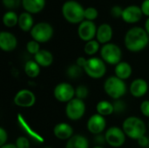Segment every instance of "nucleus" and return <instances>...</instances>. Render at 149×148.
Wrapping results in <instances>:
<instances>
[{
    "label": "nucleus",
    "mask_w": 149,
    "mask_h": 148,
    "mask_svg": "<svg viewBox=\"0 0 149 148\" xmlns=\"http://www.w3.org/2000/svg\"><path fill=\"white\" fill-rule=\"evenodd\" d=\"M149 42V35L145 28L133 27L129 29L124 38V44L126 48L132 52H139L144 50Z\"/></svg>",
    "instance_id": "1"
},
{
    "label": "nucleus",
    "mask_w": 149,
    "mask_h": 148,
    "mask_svg": "<svg viewBox=\"0 0 149 148\" xmlns=\"http://www.w3.org/2000/svg\"><path fill=\"white\" fill-rule=\"evenodd\" d=\"M122 130L126 136L132 140H138L146 135L147 126L145 122L139 117H127L122 123Z\"/></svg>",
    "instance_id": "2"
},
{
    "label": "nucleus",
    "mask_w": 149,
    "mask_h": 148,
    "mask_svg": "<svg viewBox=\"0 0 149 148\" xmlns=\"http://www.w3.org/2000/svg\"><path fill=\"white\" fill-rule=\"evenodd\" d=\"M62 14L71 24H80L85 19V9L77 1L69 0L62 6Z\"/></svg>",
    "instance_id": "3"
},
{
    "label": "nucleus",
    "mask_w": 149,
    "mask_h": 148,
    "mask_svg": "<svg viewBox=\"0 0 149 148\" xmlns=\"http://www.w3.org/2000/svg\"><path fill=\"white\" fill-rule=\"evenodd\" d=\"M104 91L107 96L117 100L127 93V85L124 80L115 75L110 76L104 82Z\"/></svg>",
    "instance_id": "4"
},
{
    "label": "nucleus",
    "mask_w": 149,
    "mask_h": 148,
    "mask_svg": "<svg viewBox=\"0 0 149 148\" xmlns=\"http://www.w3.org/2000/svg\"><path fill=\"white\" fill-rule=\"evenodd\" d=\"M86 74L93 79H100L107 73V66L102 58L97 57H91L86 59L83 67Z\"/></svg>",
    "instance_id": "5"
},
{
    "label": "nucleus",
    "mask_w": 149,
    "mask_h": 148,
    "mask_svg": "<svg viewBox=\"0 0 149 148\" xmlns=\"http://www.w3.org/2000/svg\"><path fill=\"white\" fill-rule=\"evenodd\" d=\"M100 56L105 63L112 65H116L121 62L122 51L117 44L108 43L103 44V46L101 47Z\"/></svg>",
    "instance_id": "6"
},
{
    "label": "nucleus",
    "mask_w": 149,
    "mask_h": 148,
    "mask_svg": "<svg viewBox=\"0 0 149 148\" xmlns=\"http://www.w3.org/2000/svg\"><path fill=\"white\" fill-rule=\"evenodd\" d=\"M31 36L33 40L40 43L48 42L53 36L52 26L46 22H40L32 27L31 31Z\"/></svg>",
    "instance_id": "7"
},
{
    "label": "nucleus",
    "mask_w": 149,
    "mask_h": 148,
    "mask_svg": "<svg viewBox=\"0 0 149 148\" xmlns=\"http://www.w3.org/2000/svg\"><path fill=\"white\" fill-rule=\"evenodd\" d=\"M86 113V104L84 100L74 98L65 106V115L72 121L79 120L83 118Z\"/></svg>",
    "instance_id": "8"
},
{
    "label": "nucleus",
    "mask_w": 149,
    "mask_h": 148,
    "mask_svg": "<svg viewBox=\"0 0 149 148\" xmlns=\"http://www.w3.org/2000/svg\"><path fill=\"white\" fill-rule=\"evenodd\" d=\"M53 96L59 102L68 103L75 98V88L67 82L59 83L54 87Z\"/></svg>",
    "instance_id": "9"
},
{
    "label": "nucleus",
    "mask_w": 149,
    "mask_h": 148,
    "mask_svg": "<svg viewBox=\"0 0 149 148\" xmlns=\"http://www.w3.org/2000/svg\"><path fill=\"white\" fill-rule=\"evenodd\" d=\"M106 142L112 147H120L126 142V134L122 128L118 126H111L105 133Z\"/></svg>",
    "instance_id": "10"
},
{
    "label": "nucleus",
    "mask_w": 149,
    "mask_h": 148,
    "mask_svg": "<svg viewBox=\"0 0 149 148\" xmlns=\"http://www.w3.org/2000/svg\"><path fill=\"white\" fill-rule=\"evenodd\" d=\"M14 104L18 107L29 108L35 105L36 95L28 89H22L18 91L14 97Z\"/></svg>",
    "instance_id": "11"
},
{
    "label": "nucleus",
    "mask_w": 149,
    "mask_h": 148,
    "mask_svg": "<svg viewBox=\"0 0 149 148\" xmlns=\"http://www.w3.org/2000/svg\"><path fill=\"white\" fill-rule=\"evenodd\" d=\"M97 27L93 21H88L84 20L81 22L78 28V35L79 38L86 43L88 41H91L96 37L97 34Z\"/></svg>",
    "instance_id": "12"
},
{
    "label": "nucleus",
    "mask_w": 149,
    "mask_h": 148,
    "mask_svg": "<svg viewBox=\"0 0 149 148\" xmlns=\"http://www.w3.org/2000/svg\"><path fill=\"white\" fill-rule=\"evenodd\" d=\"M86 127L87 130L94 135L101 134L107 127V121L105 117L99 113L92 115L87 120Z\"/></svg>",
    "instance_id": "13"
},
{
    "label": "nucleus",
    "mask_w": 149,
    "mask_h": 148,
    "mask_svg": "<svg viewBox=\"0 0 149 148\" xmlns=\"http://www.w3.org/2000/svg\"><path fill=\"white\" fill-rule=\"evenodd\" d=\"M143 13L141 7L137 5H129L123 10L121 18L127 24H135L141 19Z\"/></svg>",
    "instance_id": "14"
},
{
    "label": "nucleus",
    "mask_w": 149,
    "mask_h": 148,
    "mask_svg": "<svg viewBox=\"0 0 149 148\" xmlns=\"http://www.w3.org/2000/svg\"><path fill=\"white\" fill-rule=\"evenodd\" d=\"M148 91V84L144 79L139 78L131 83L129 86V92L134 98H141L147 94Z\"/></svg>",
    "instance_id": "15"
},
{
    "label": "nucleus",
    "mask_w": 149,
    "mask_h": 148,
    "mask_svg": "<svg viewBox=\"0 0 149 148\" xmlns=\"http://www.w3.org/2000/svg\"><path fill=\"white\" fill-rule=\"evenodd\" d=\"M17 44V38L9 31H1L0 33V48L3 51H12Z\"/></svg>",
    "instance_id": "16"
},
{
    "label": "nucleus",
    "mask_w": 149,
    "mask_h": 148,
    "mask_svg": "<svg viewBox=\"0 0 149 148\" xmlns=\"http://www.w3.org/2000/svg\"><path fill=\"white\" fill-rule=\"evenodd\" d=\"M53 134L58 140H68L74 135L73 128L68 123L61 122V123L57 124L53 127Z\"/></svg>",
    "instance_id": "17"
},
{
    "label": "nucleus",
    "mask_w": 149,
    "mask_h": 148,
    "mask_svg": "<svg viewBox=\"0 0 149 148\" xmlns=\"http://www.w3.org/2000/svg\"><path fill=\"white\" fill-rule=\"evenodd\" d=\"M113 38V28L109 24H102L97 29L96 39L100 44H106L110 43Z\"/></svg>",
    "instance_id": "18"
},
{
    "label": "nucleus",
    "mask_w": 149,
    "mask_h": 148,
    "mask_svg": "<svg viewBox=\"0 0 149 148\" xmlns=\"http://www.w3.org/2000/svg\"><path fill=\"white\" fill-rule=\"evenodd\" d=\"M22 5L26 12L37 14L45 8V0H22Z\"/></svg>",
    "instance_id": "19"
},
{
    "label": "nucleus",
    "mask_w": 149,
    "mask_h": 148,
    "mask_svg": "<svg viewBox=\"0 0 149 148\" xmlns=\"http://www.w3.org/2000/svg\"><path fill=\"white\" fill-rule=\"evenodd\" d=\"M114 72H115L116 77L125 81L126 79H128L132 76L133 68L129 63L121 61L120 63L115 65Z\"/></svg>",
    "instance_id": "20"
},
{
    "label": "nucleus",
    "mask_w": 149,
    "mask_h": 148,
    "mask_svg": "<svg viewBox=\"0 0 149 148\" xmlns=\"http://www.w3.org/2000/svg\"><path fill=\"white\" fill-rule=\"evenodd\" d=\"M34 60L40 67H48L53 63V56L51 51L42 49L34 56Z\"/></svg>",
    "instance_id": "21"
},
{
    "label": "nucleus",
    "mask_w": 149,
    "mask_h": 148,
    "mask_svg": "<svg viewBox=\"0 0 149 148\" xmlns=\"http://www.w3.org/2000/svg\"><path fill=\"white\" fill-rule=\"evenodd\" d=\"M65 148H89V142L85 136L75 134L67 140Z\"/></svg>",
    "instance_id": "22"
},
{
    "label": "nucleus",
    "mask_w": 149,
    "mask_h": 148,
    "mask_svg": "<svg viewBox=\"0 0 149 148\" xmlns=\"http://www.w3.org/2000/svg\"><path fill=\"white\" fill-rule=\"evenodd\" d=\"M18 26L24 31H31L34 26L32 16L29 12H22L18 16Z\"/></svg>",
    "instance_id": "23"
},
{
    "label": "nucleus",
    "mask_w": 149,
    "mask_h": 148,
    "mask_svg": "<svg viewBox=\"0 0 149 148\" xmlns=\"http://www.w3.org/2000/svg\"><path fill=\"white\" fill-rule=\"evenodd\" d=\"M96 111L97 113L102 115L103 117L109 116L114 113L113 104L107 100H101L96 105Z\"/></svg>",
    "instance_id": "24"
},
{
    "label": "nucleus",
    "mask_w": 149,
    "mask_h": 148,
    "mask_svg": "<svg viewBox=\"0 0 149 148\" xmlns=\"http://www.w3.org/2000/svg\"><path fill=\"white\" fill-rule=\"evenodd\" d=\"M24 70L26 76L31 79H35L40 73V65L35 60H29L25 63Z\"/></svg>",
    "instance_id": "25"
},
{
    "label": "nucleus",
    "mask_w": 149,
    "mask_h": 148,
    "mask_svg": "<svg viewBox=\"0 0 149 148\" xmlns=\"http://www.w3.org/2000/svg\"><path fill=\"white\" fill-rule=\"evenodd\" d=\"M3 23L6 27L11 28L18 24V16L13 10H9L3 17Z\"/></svg>",
    "instance_id": "26"
},
{
    "label": "nucleus",
    "mask_w": 149,
    "mask_h": 148,
    "mask_svg": "<svg viewBox=\"0 0 149 148\" xmlns=\"http://www.w3.org/2000/svg\"><path fill=\"white\" fill-rule=\"evenodd\" d=\"M99 51H100V43L94 39L86 42L84 46V51L88 56H93Z\"/></svg>",
    "instance_id": "27"
},
{
    "label": "nucleus",
    "mask_w": 149,
    "mask_h": 148,
    "mask_svg": "<svg viewBox=\"0 0 149 148\" xmlns=\"http://www.w3.org/2000/svg\"><path fill=\"white\" fill-rule=\"evenodd\" d=\"M82 71L83 68H81L80 66H79L77 64L75 65H70L67 70H66V74L70 79H78L80 77V75L82 74Z\"/></svg>",
    "instance_id": "28"
},
{
    "label": "nucleus",
    "mask_w": 149,
    "mask_h": 148,
    "mask_svg": "<svg viewBox=\"0 0 149 148\" xmlns=\"http://www.w3.org/2000/svg\"><path fill=\"white\" fill-rule=\"evenodd\" d=\"M89 90L86 85H79L75 88V98L79 99H86L88 97Z\"/></svg>",
    "instance_id": "29"
},
{
    "label": "nucleus",
    "mask_w": 149,
    "mask_h": 148,
    "mask_svg": "<svg viewBox=\"0 0 149 148\" xmlns=\"http://www.w3.org/2000/svg\"><path fill=\"white\" fill-rule=\"evenodd\" d=\"M26 50L30 54L32 55H36L41 49H40V44L38 42L35 41V40H31L26 44Z\"/></svg>",
    "instance_id": "30"
},
{
    "label": "nucleus",
    "mask_w": 149,
    "mask_h": 148,
    "mask_svg": "<svg viewBox=\"0 0 149 148\" xmlns=\"http://www.w3.org/2000/svg\"><path fill=\"white\" fill-rule=\"evenodd\" d=\"M99 15L98 10L94 7H87L85 9V19L88 21H93Z\"/></svg>",
    "instance_id": "31"
},
{
    "label": "nucleus",
    "mask_w": 149,
    "mask_h": 148,
    "mask_svg": "<svg viewBox=\"0 0 149 148\" xmlns=\"http://www.w3.org/2000/svg\"><path fill=\"white\" fill-rule=\"evenodd\" d=\"M15 145L17 148H30V141L26 137H18L16 140Z\"/></svg>",
    "instance_id": "32"
},
{
    "label": "nucleus",
    "mask_w": 149,
    "mask_h": 148,
    "mask_svg": "<svg viewBox=\"0 0 149 148\" xmlns=\"http://www.w3.org/2000/svg\"><path fill=\"white\" fill-rule=\"evenodd\" d=\"M2 1L4 7L10 10L17 8L22 3V0H2Z\"/></svg>",
    "instance_id": "33"
},
{
    "label": "nucleus",
    "mask_w": 149,
    "mask_h": 148,
    "mask_svg": "<svg viewBox=\"0 0 149 148\" xmlns=\"http://www.w3.org/2000/svg\"><path fill=\"white\" fill-rule=\"evenodd\" d=\"M113 104L114 113H121L126 109V104L122 100H120V99L115 100V102L113 103Z\"/></svg>",
    "instance_id": "34"
},
{
    "label": "nucleus",
    "mask_w": 149,
    "mask_h": 148,
    "mask_svg": "<svg viewBox=\"0 0 149 148\" xmlns=\"http://www.w3.org/2000/svg\"><path fill=\"white\" fill-rule=\"evenodd\" d=\"M141 113L147 118H149V100H144L140 106Z\"/></svg>",
    "instance_id": "35"
},
{
    "label": "nucleus",
    "mask_w": 149,
    "mask_h": 148,
    "mask_svg": "<svg viewBox=\"0 0 149 148\" xmlns=\"http://www.w3.org/2000/svg\"><path fill=\"white\" fill-rule=\"evenodd\" d=\"M123 10L120 6L119 5H114L112 9H111V15L114 17H122V13H123Z\"/></svg>",
    "instance_id": "36"
},
{
    "label": "nucleus",
    "mask_w": 149,
    "mask_h": 148,
    "mask_svg": "<svg viewBox=\"0 0 149 148\" xmlns=\"http://www.w3.org/2000/svg\"><path fill=\"white\" fill-rule=\"evenodd\" d=\"M7 139H8V133H7V132L5 131V129L3 127H1L0 128V147L7 144L6 143Z\"/></svg>",
    "instance_id": "37"
},
{
    "label": "nucleus",
    "mask_w": 149,
    "mask_h": 148,
    "mask_svg": "<svg viewBox=\"0 0 149 148\" xmlns=\"http://www.w3.org/2000/svg\"><path fill=\"white\" fill-rule=\"evenodd\" d=\"M141 9L142 13L149 17V0H144L141 5Z\"/></svg>",
    "instance_id": "38"
},
{
    "label": "nucleus",
    "mask_w": 149,
    "mask_h": 148,
    "mask_svg": "<svg viewBox=\"0 0 149 148\" xmlns=\"http://www.w3.org/2000/svg\"><path fill=\"white\" fill-rule=\"evenodd\" d=\"M137 141H138V144L141 147H149V138L147 137L146 135L143 136V137H141Z\"/></svg>",
    "instance_id": "39"
},
{
    "label": "nucleus",
    "mask_w": 149,
    "mask_h": 148,
    "mask_svg": "<svg viewBox=\"0 0 149 148\" xmlns=\"http://www.w3.org/2000/svg\"><path fill=\"white\" fill-rule=\"evenodd\" d=\"M86 59L87 58H85L84 57H79L77 58V60H76V64L79 66H80L81 68H83L84 65H85V64H86Z\"/></svg>",
    "instance_id": "40"
},
{
    "label": "nucleus",
    "mask_w": 149,
    "mask_h": 148,
    "mask_svg": "<svg viewBox=\"0 0 149 148\" xmlns=\"http://www.w3.org/2000/svg\"><path fill=\"white\" fill-rule=\"evenodd\" d=\"M0 148H17L15 144H11V143H7L3 146H2Z\"/></svg>",
    "instance_id": "41"
},
{
    "label": "nucleus",
    "mask_w": 149,
    "mask_h": 148,
    "mask_svg": "<svg viewBox=\"0 0 149 148\" xmlns=\"http://www.w3.org/2000/svg\"><path fill=\"white\" fill-rule=\"evenodd\" d=\"M145 30H146V31L148 32V34L149 35V17H148V19L146 20V23H145Z\"/></svg>",
    "instance_id": "42"
},
{
    "label": "nucleus",
    "mask_w": 149,
    "mask_h": 148,
    "mask_svg": "<svg viewBox=\"0 0 149 148\" xmlns=\"http://www.w3.org/2000/svg\"><path fill=\"white\" fill-rule=\"evenodd\" d=\"M93 148H105V147H101V146H96V147H93Z\"/></svg>",
    "instance_id": "43"
},
{
    "label": "nucleus",
    "mask_w": 149,
    "mask_h": 148,
    "mask_svg": "<svg viewBox=\"0 0 149 148\" xmlns=\"http://www.w3.org/2000/svg\"><path fill=\"white\" fill-rule=\"evenodd\" d=\"M44 148H52V147H44Z\"/></svg>",
    "instance_id": "44"
},
{
    "label": "nucleus",
    "mask_w": 149,
    "mask_h": 148,
    "mask_svg": "<svg viewBox=\"0 0 149 148\" xmlns=\"http://www.w3.org/2000/svg\"><path fill=\"white\" fill-rule=\"evenodd\" d=\"M148 127H149V122H148Z\"/></svg>",
    "instance_id": "45"
}]
</instances>
